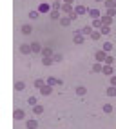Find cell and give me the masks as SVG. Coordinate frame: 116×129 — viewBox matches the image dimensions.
Instances as JSON below:
<instances>
[{
	"instance_id": "obj_1",
	"label": "cell",
	"mask_w": 116,
	"mask_h": 129,
	"mask_svg": "<svg viewBox=\"0 0 116 129\" xmlns=\"http://www.w3.org/2000/svg\"><path fill=\"white\" fill-rule=\"evenodd\" d=\"M94 58H96V62H105V60H107V53H105L103 49H102V51H96Z\"/></svg>"
},
{
	"instance_id": "obj_2",
	"label": "cell",
	"mask_w": 116,
	"mask_h": 129,
	"mask_svg": "<svg viewBox=\"0 0 116 129\" xmlns=\"http://www.w3.org/2000/svg\"><path fill=\"white\" fill-rule=\"evenodd\" d=\"M83 36H85V35H83L82 31H76V33H74V36H73L74 44H82V42H83Z\"/></svg>"
},
{
	"instance_id": "obj_3",
	"label": "cell",
	"mask_w": 116,
	"mask_h": 129,
	"mask_svg": "<svg viewBox=\"0 0 116 129\" xmlns=\"http://www.w3.org/2000/svg\"><path fill=\"white\" fill-rule=\"evenodd\" d=\"M73 11H74V9H73V6H69V4H62V13H64V15H67V17H69Z\"/></svg>"
},
{
	"instance_id": "obj_4",
	"label": "cell",
	"mask_w": 116,
	"mask_h": 129,
	"mask_svg": "<svg viewBox=\"0 0 116 129\" xmlns=\"http://www.w3.org/2000/svg\"><path fill=\"white\" fill-rule=\"evenodd\" d=\"M20 53H22V55H29V53H33V51H31V44H22L20 45Z\"/></svg>"
},
{
	"instance_id": "obj_5",
	"label": "cell",
	"mask_w": 116,
	"mask_h": 129,
	"mask_svg": "<svg viewBox=\"0 0 116 129\" xmlns=\"http://www.w3.org/2000/svg\"><path fill=\"white\" fill-rule=\"evenodd\" d=\"M53 9V6H49V4H40V6H38V11H40V13H49Z\"/></svg>"
},
{
	"instance_id": "obj_6",
	"label": "cell",
	"mask_w": 116,
	"mask_h": 129,
	"mask_svg": "<svg viewBox=\"0 0 116 129\" xmlns=\"http://www.w3.org/2000/svg\"><path fill=\"white\" fill-rule=\"evenodd\" d=\"M42 49H44V47H42L38 42H33V44H31V51H33L35 55H36V53H42Z\"/></svg>"
},
{
	"instance_id": "obj_7",
	"label": "cell",
	"mask_w": 116,
	"mask_h": 129,
	"mask_svg": "<svg viewBox=\"0 0 116 129\" xmlns=\"http://www.w3.org/2000/svg\"><path fill=\"white\" fill-rule=\"evenodd\" d=\"M20 31H22V35H31V33H33V27H31L29 24H24L20 27Z\"/></svg>"
},
{
	"instance_id": "obj_8",
	"label": "cell",
	"mask_w": 116,
	"mask_h": 129,
	"mask_svg": "<svg viewBox=\"0 0 116 129\" xmlns=\"http://www.w3.org/2000/svg\"><path fill=\"white\" fill-rule=\"evenodd\" d=\"M92 27H94L96 31H100V29L103 27V22H102V18H96V20H92Z\"/></svg>"
},
{
	"instance_id": "obj_9",
	"label": "cell",
	"mask_w": 116,
	"mask_h": 129,
	"mask_svg": "<svg viewBox=\"0 0 116 129\" xmlns=\"http://www.w3.org/2000/svg\"><path fill=\"white\" fill-rule=\"evenodd\" d=\"M40 55H42L44 58H47V56H53V55H55V53H53V49H51V47H44Z\"/></svg>"
},
{
	"instance_id": "obj_10",
	"label": "cell",
	"mask_w": 116,
	"mask_h": 129,
	"mask_svg": "<svg viewBox=\"0 0 116 129\" xmlns=\"http://www.w3.org/2000/svg\"><path fill=\"white\" fill-rule=\"evenodd\" d=\"M102 73L105 75V77H112V66H103V69H102Z\"/></svg>"
},
{
	"instance_id": "obj_11",
	"label": "cell",
	"mask_w": 116,
	"mask_h": 129,
	"mask_svg": "<svg viewBox=\"0 0 116 129\" xmlns=\"http://www.w3.org/2000/svg\"><path fill=\"white\" fill-rule=\"evenodd\" d=\"M87 15H89V17H91L92 20L100 18V11H98V9H89V11H87Z\"/></svg>"
},
{
	"instance_id": "obj_12",
	"label": "cell",
	"mask_w": 116,
	"mask_h": 129,
	"mask_svg": "<svg viewBox=\"0 0 116 129\" xmlns=\"http://www.w3.org/2000/svg\"><path fill=\"white\" fill-rule=\"evenodd\" d=\"M51 91H53V89H51V86H47V84H45L44 87H40V93H42L44 96H47V95H51Z\"/></svg>"
},
{
	"instance_id": "obj_13",
	"label": "cell",
	"mask_w": 116,
	"mask_h": 129,
	"mask_svg": "<svg viewBox=\"0 0 116 129\" xmlns=\"http://www.w3.org/2000/svg\"><path fill=\"white\" fill-rule=\"evenodd\" d=\"M87 11H89V9H85L83 6H76V7H74V13L78 15V17H80V15H83V13H87Z\"/></svg>"
},
{
	"instance_id": "obj_14",
	"label": "cell",
	"mask_w": 116,
	"mask_h": 129,
	"mask_svg": "<svg viewBox=\"0 0 116 129\" xmlns=\"http://www.w3.org/2000/svg\"><path fill=\"white\" fill-rule=\"evenodd\" d=\"M80 31H82L83 35H92V31H94V29H92L91 26H85V27H82Z\"/></svg>"
},
{
	"instance_id": "obj_15",
	"label": "cell",
	"mask_w": 116,
	"mask_h": 129,
	"mask_svg": "<svg viewBox=\"0 0 116 129\" xmlns=\"http://www.w3.org/2000/svg\"><path fill=\"white\" fill-rule=\"evenodd\" d=\"M114 6H116V0H105V7L107 9H114Z\"/></svg>"
},
{
	"instance_id": "obj_16",
	"label": "cell",
	"mask_w": 116,
	"mask_h": 129,
	"mask_svg": "<svg viewBox=\"0 0 116 129\" xmlns=\"http://www.w3.org/2000/svg\"><path fill=\"white\" fill-rule=\"evenodd\" d=\"M60 24L65 27V26H69V24H71V18H69V17H62V18H60Z\"/></svg>"
},
{
	"instance_id": "obj_17",
	"label": "cell",
	"mask_w": 116,
	"mask_h": 129,
	"mask_svg": "<svg viewBox=\"0 0 116 129\" xmlns=\"http://www.w3.org/2000/svg\"><path fill=\"white\" fill-rule=\"evenodd\" d=\"M85 93H87V89L83 87V86H78V87H76V95H80V96H83Z\"/></svg>"
},
{
	"instance_id": "obj_18",
	"label": "cell",
	"mask_w": 116,
	"mask_h": 129,
	"mask_svg": "<svg viewBox=\"0 0 116 129\" xmlns=\"http://www.w3.org/2000/svg\"><path fill=\"white\" fill-rule=\"evenodd\" d=\"M42 64L44 66H53V64H55V60H53V56H47V58L42 60Z\"/></svg>"
},
{
	"instance_id": "obj_19",
	"label": "cell",
	"mask_w": 116,
	"mask_h": 129,
	"mask_svg": "<svg viewBox=\"0 0 116 129\" xmlns=\"http://www.w3.org/2000/svg\"><path fill=\"white\" fill-rule=\"evenodd\" d=\"M109 96H116V87L114 86H111V87H107V91H105Z\"/></svg>"
},
{
	"instance_id": "obj_20",
	"label": "cell",
	"mask_w": 116,
	"mask_h": 129,
	"mask_svg": "<svg viewBox=\"0 0 116 129\" xmlns=\"http://www.w3.org/2000/svg\"><path fill=\"white\" fill-rule=\"evenodd\" d=\"M102 69H103V66L100 64V62H96L94 66H92V71H94V73H98V71H102Z\"/></svg>"
},
{
	"instance_id": "obj_21",
	"label": "cell",
	"mask_w": 116,
	"mask_h": 129,
	"mask_svg": "<svg viewBox=\"0 0 116 129\" xmlns=\"http://www.w3.org/2000/svg\"><path fill=\"white\" fill-rule=\"evenodd\" d=\"M53 60H55V64H56V62H62V60H64V56H62L60 53H55V55H53Z\"/></svg>"
},
{
	"instance_id": "obj_22",
	"label": "cell",
	"mask_w": 116,
	"mask_h": 129,
	"mask_svg": "<svg viewBox=\"0 0 116 129\" xmlns=\"http://www.w3.org/2000/svg\"><path fill=\"white\" fill-rule=\"evenodd\" d=\"M102 49H103L105 53H109V51L112 49V44H111V42H105V44H103V47H102Z\"/></svg>"
},
{
	"instance_id": "obj_23",
	"label": "cell",
	"mask_w": 116,
	"mask_h": 129,
	"mask_svg": "<svg viewBox=\"0 0 116 129\" xmlns=\"http://www.w3.org/2000/svg\"><path fill=\"white\" fill-rule=\"evenodd\" d=\"M102 22H103V26H111L112 18H111V17H102Z\"/></svg>"
},
{
	"instance_id": "obj_24",
	"label": "cell",
	"mask_w": 116,
	"mask_h": 129,
	"mask_svg": "<svg viewBox=\"0 0 116 129\" xmlns=\"http://www.w3.org/2000/svg\"><path fill=\"white\" fill-rule=\"evenodd\" d=\"M100 33H102V35H109L111 33V27L109 26H103L102 29H100Z\"/></svg>"
},
{
	"instance_id": "obj_25",
	"label": "cell",
	"mask_w": 116,
	"mask_h": 129,
	"mask_svg": "<svg viewBox=\"0 0 116 129\" xmlns=\"http://www.w3.org/2000/svg\"><path fill=\"white\" fill-rule=\"evenodd\" d=\"M24 87H26V84H24V82H17V84H15V89H17V91H22Z\"/></svg>"
},
{
	"instance_id": "obj_26",
	"label": "cell",
	"mask_w": 116,
	"mask_h": 129,
	"mask_svg": "<svg viewBox=\"0 0 116 129\" xmlns=\"http://www.w3.org/2000/svg\"><path fill=\"white\" fill-rule=\"evenodd\" d=\"M100 35H102V33L94 29V31H92V35H91V38H92V40H98V38H100Z\"/></svg>"
},
{
	"instance_id": "obj_27",
	"label": "cell",
	"mask_w": 116,
	"mask_h": 129,
	"mask_svg": "<svg viewBox=\"0 0 116 129\" xmlns=\"http://www.w3.org/2000/svg\"><path fill=\"white\" fill-rule=\"evenodd\" d=\"M38 15H40V11H38V9H36V11H31V13H29V18L35 20V18H38Z\"/></svg>"
},
{
	"instance_id": "obj_28",
	"label": "cell",
	"mask_w": 116,
	"mask_h": 129,
	"mask_svg": "<svg viewBox=\"0 0 116 129\" xmlns=\"http://www.w3.org/2000/svg\"><path fill=\"white\" fill-rule=\"evenodd\" d=\"M36 125H38V124H36V120H29V122H27V127H29V129H35Z\"/></svg>"
},
{
	"instance_id": "obj_29",
	"label": "cell",
	"mask_w": 116,
	"mask_h": 129,
	"mask_svg": "<svg viewBox=\"0 0 116 129\" xmlns=\"http://www.w3.org/2000/svg\"><path fill=\"white\" fill-rule=\"evenodd\" d=\"M112 62H114V58H112L111 55H107V60H105V64H107V66H112Z\"/></svg>"
},
{
	"instance_id": "obj_30",
	"label": "cell",
	"mask_w": 116,
	"mask_h": 129,
	"mask_svg": "<svg viewBox=\"0 0 116 129\" xmlns=\"http://www.w3.org/2000/svg\"><path fill=\"white\" fill-rule=\"evenodd\" d=\"M51 18H60V11H55V9H53V11H51Z\"/></svg>"
},
{
	"instance_id": "obj_31",
	"label": "cell",
	"mask_w": 116,
	"mask_h": 129,
	"mask_svg": "<svg viewBox=\"0 0 116 129\" xmlns=\"http://www.w3.org/2000/svg\"><path fill=\"white\" fill-rule=\"evenodd\" d=\"M55 84H58V80H55V78H47V86H55Z\"/></svg>"
},
{
	"instance_id": "obj_32",
	"label": "cell",
	"mask_w": 116,
	"mask_h": 129,
	"mask_svg": "<svg viewBox=\"0 0 116 129\" xmlns=\"http://www.w3.org/2000/svg\"><path fill=\"white\" fill-rule=\"evenodd\" d=\"M35 86H36V87H44L45 84H44V80H42V78H38V80L35 82Z\"/></svg>"
},
{
	"instance_id": "obj_33",
	"label": "cell",
	"mask_w": 116,
	"mask_h": 129,
	"mask_svg": "<svg viewBox=\"0 0 116 129\" xmlns=\"http://www.w3.org/2000/svg\"><path fill=\"white\" fill-rule=\"evenodd\" d=\"M15 118H24V111H15Z\"/></svg>"
},
{
	"instance_id": "obj_34",
	"label": "cell",
	"mask_w": 116,
	"mask_h": 129,
	"mask_svg": "<svg viewBox=\"0 0 116 129\" xmlns=\"http://www.w3.org/2000/svg\"><path fill=\"white\" fill-rule=\"evenodd\" d=\"M60 7H62V4H60V2H53V9H55V11H58Z\"/></svg>"
},
{
	"instance_id": "obj_35",
	"label": "cell",
	"mask_w": 116,
	"mask_h": 129,
	"mask_svg": "<svg viewBox=\"0 0 116 129\" xmlns=\"http://www.w3.org/2000/svg\"><path fill=\"white\" fill-rule=\"evenodd\" d=\"M69 18H71V20H76V18H78V15H76V13H74V11H73V13H71V15H69Z\"/></svg>"
},
{
	"instance_id": "obj_36",
	"label": "cell",
	"mask_w": 116,
	"mask_h": 129,
	"mask_svg": "<svg viewBox=\"0 0 116 129\" xmlns=\"http://www.w3.org/2000/svg\"><path fill=\"white\" fill-rule=\"evenodd\" d=\"M111 109H112V107H111L109 104H107V105H103V111H105V113H111Z\"/></svg>"
},
{
	"instance_id": "obj_37",
	"label": "cell",
	"mask_w": 116,
	"mask_h": 129,
	"mask_svg": "<svg viewBox=\"0 0 116 129\" xmlns=\"http://www.w3.org/2000/svg\"><path fill=\"white\" fill-rule=\"evenodd\" d=\"M114 13H116L114 9H107V17H114Z\"/></svg>"
},
{
	"instance_id": "obj_38",
	"label": "cell",
	"mask_w": 116,
	"mask_h": 129,
	"mask_svg": "<svg viewBox=\"0 0 116 129\" xmlns=\"http://www.w3.org/2000/svg\"><path fill=\"white\" fill-rule=\"evenodd\" d=\"M29 104H31V105H35V104H36V98H35V96H31V98H29Z\"/></svg>"
},
{
	"instance_id": "obj_39",
	"label": "cell",
	"mask_w": 116,
	"mask_h": 129,
	"mask_svg": "<svg viewBox=\"0 0 116 129\" xmlns=\"http://www.w3.org/2000/svg\"><path fill=\"white\" fill-rule=\"evenodd\" d=\"M35 113H42V105H35Z\"/></svg>"
},
{
	"instance_id": "obj_40",
	"label": "cell",
	"mask_w": 116,
	"mask_h": 129,
	"mask_svg": "<svg viewBox=\"0 0 116 129\" xmlns=\"http://www.w3.org/2000/svg\"><path fill=\"white\" fill-rule=\"evenodd\" d=\"M111 86H114V87H116V77H112V78H111Z\"/></svg>"
},
{
	"instance_id": "obj_41",
	"label": "cell",
	"mask_w": 116,
	"mask_h": 129,
	"mask_svg": "<svg viewBox=\"0 0 116 129\" xmlns=\"http://www.w3.org/2000/svg\"><path fill=\"white\" fill-rule=\"evenodd\" d=\"M73 2H74V0H64V4H69V6H71Z\"/></svg>"
},
{
	"instance_id": "obj_42",
	"label": "cell",
	"mask_w": 116,
	"mask_h": 129,
	"mask_svg": "<svg viewBox=\"0 0 116 129\" xmlns=\"http://www.w3.org/2000/svg\"><path fill=\"white\" fill-rule=\"evenodd\" d=\"M96 2H105V0H96Z\"/></svg>"
},
{
	"instance_id": "obj_43",
	"label": "cell",
	"mask_w": 116,
	"mask_h": 129,
	"mask_svg": "<svg viewBox=\"0 0 116 129\" xmlns=\"http://www.w3.org/2000/svg\"><path fill=\"white\" fill-rule=\"evenodd\" d=\"M53 2H60V0H53Z\"/></svg>"
}]
</instances>
